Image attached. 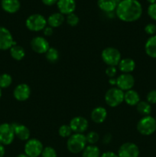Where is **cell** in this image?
I'll return each instance as SVG.
<instances>
[{
  "label": "cell",
  "instance_id": "obj_1",
  "mask_svg": "<svg viewBox=\"0 0 156 157\" xmlns=\"http://www.w3.org/2000/svg\"><path fill=\"white\" fill-rule=\"evenodd\" d=\"M116 15L125 22H134L142 15V6L138 0H121L116 9Z\"/></svg>",
  "mask_w": 156,
  "mask_h": 157
},
{
  "label": "cell",
  "instance_id": "obj_2",
  "mask_svg": "<svg viewBox=\"0 0 156 157\" xmlns=\"http://www.w3.org/2000/svg\"><path fill=\"white\" fill-rule=\"evenodd\" d=\"M87 140L84 133H73L67 140V148L70 153L77 154L82 153L87 147Z\"/></svg>",
  "mask_w": 156,
  "mask_h": 157
},
{
  "label": "cell",
  "instance_id": "obj_3",
  "mask_svg": "<svg viewBox=\"0 0 156 157\" xmlns=\"http://www.w3.org/2000/svg\"><path fill=\"white\" fill-rule=\"evenodd\" d=\"M138 132L143 136H150L156 131V120L153 117H142L136 126Z\"/></svg>",
  "mask_w": 156,
  "mask_h": 157
},
{
  "label": "cell",
  "instance_id": "obj_4",
  "mask_svg": "<svg viewBox=\"0 0 156 157\" xmlns=\"http://www.w3.org/2000/svg\"><path fill=\"white\" fill-rule=\"evenodd\" d=\"M47 19L41 14H32L25 21V26L29 31L34 32H41L47 26Z\"/></svg>",
  "mask_w": 156,
  "mask_h": 157
},
{
  "label": "cell",
  "instance_id": "obj_5",
  "mask_svg": "<svg viewBox=\"0 0 156 157\" xmlns=\"http://www.w3.org/2000/svg\"><path fill=\"white\" fill-rule=\"evenodd\" d=\"M105 102L110 107H118L124 102V91L117 87L108 89L105 94Z\"/></svg>",
  "mask_w": 156,
  "mask_h": 157
},
{
  "label": "cell",
  "instance_id": "obj_6",
  "mask_svg": "<svg viewBox=\"0 0 156 157\" xmlns=\"http://www.w3.org/2000/svg\"><path fill=\"white\" fill-rule=\"evenodd\" d=\"M101 58L107 66L112 67L118 66L119 61L122 59L120 52L113 47H107L104 48L101 53Z\"/></svg>",
  "mask_w": 156,
  "mask_h": 157
},
{
  "label": "cell",
  "instance_id": "obj_7",
  "mask_svg": "<svg viewBox=\"0 0 156 157\" xmlns=\"http://www.w3.org/2000/svg\"><path fill=\"white\" fill-rule=\"evenodd\" d=\"M44 147L38 139L32 138L26 141L24 144V153L28 157H38L41 155Z\"/></svg>",
  "mask_w": 156,
  "mask_h": 157
},
{
  "label": "cell",
  "instance_id": "obj_8",
  "mask_svg": "<svg viewBox=\"0 0 156 157\" xmlns=\"http://www.w3.org/2000/svg\"><path fill=\"white\" fill-rule=\"evenodd\" d=\"M15 137V132L12 124L4 123L0 124V144L3 146L10 145Z\"/></svg>",
  "mask_w": 156,
  "mask_h": 157
},
{
  "label": "cell",
  "instance_id": "obj_9",
  "mask_svg": "<svg viewBox=\"0 0 156 157\" xmlns=\"http://www.w3.org/2000/svg\"><path fill=\"white\" fill-rule=\"evenodd\" d=\"M15 44H16V42L10 31L6 27L0 26V50H9Z\"/></svg>",
  "mask_w": 156,
  "mask_h": 157
},
{
  "label": "cell",
  "instance_id": "obj_10",
  "mask_svg": "<svg viewBox=\"0 0 156 157\" xmlns=\"http://www.w3.org/2000/svg\"><path fill=\"white\" fill-rule=\"evenodd\" d=\"M30 46L33 52L39 55H44L50 48L49 42L44 37L42 36H36L32 38L30 42Z\"/></svg>",
  "mask_w": 156,
  "mask_h": 157
},
{
  "label": "cell",
  "instance_id": "obj_11",
  "mask_svg": "<svg viewBox=\"0 0 156 157\" xmlns=\"http://www.w3.org/2000/svg\"><path fill=\"white\" fill-rule=\"evenodd\" d=\"M117 155L119 157H139V147L134 143H125L120 146Z\"/></svg>",
  "mask_w": 156,
  "mask_h": 157
},
{
  "label": "cell",
  "instance_id": "obj_12",
  "mask_svg": "<svg viewBox=\"0 0 156 157\" xmlns=\"http://www.w3.org/2000/svg\"><path fill=\"white\" fill-rule=\"evenodd\" d=\"M134 84L135 78L131 74L122 73L116 78V87L124 92L132 89Z\"/></svg>",
  "mask_w": 156,
  "mask_h": 157
},
{
  "label": "cell",
  "instance_id": "obj_13",
  "mask_svg": "<svg viewBox=\"0 0 156 157\" xmlns=\"http://www.w3.org/2000/svg\"><path fill=\"white\" fill-rule=\"evenodd\" d=\"M69 126L73 133H84L88 129L89 122L85 117L77 116L70 120Z\"/></svg>",
  "mask_w": 156,
  "mask_h": 157
},
{
  "label": "cell",
  "instance_id": "obj_14",
  "mask_svg": "<svg viewBox=\"0 0 156 157\" xmlns=\"http://www.w3.org/2000/svg\"><path fill=\"white\" fill-rule=\"evenodd\" d=\"M31 87L27 84H19L13 90V96L18 101H25L30 98Z\"/></svg>",
  "mask_w": 156,
  "mask_h": 157
},
{
  "label": "cell",
  "instance_id": "obj_15",
  "mask_svg": "<svg viewBox=\"0 0 156 157\" xmlns=\"http://www.w3.org/2000/svg\"><path fill=\"white\" fill-rule=\"evenodd\" d=\"M57 6L59 12L67 15L74 12L76 6V0H58Z\"/></svg>",
  "mask_w": 156,
  "mask_h": 157
},
{
  "label": "cell",
  "instance_id": "obj_16",
  "mask_svg": "<svg viewBox=\"0 0 156 157\" xmlns=\"http://www.w3.org/2000/svg\"><path fill=\"white\" fill-rule=\"evenodd\" d=\"M13 127L15 136L21 141H27L30 139L31 132L26 126L23 124H12Z\"/></svg>",
  "mask_w": 156,
  "mask_h": 157
},
{
  "label": "cell",
  "instance_id": "obj_17",
  "mask_svg": "<svg viewBox=\"0 0 156 157\" xmlns=\"http://www.w3.org/2000/svg\"><path fill=\"white\" fill-rule=\"evenodd\" d=\"M90 117L95 124H102L107 117V110L103 107H96L93 109L90 113Z\"/></svg>",
  "mask_w": 156,
  "mask_h": 157
},
{
  "label": "cell",
  "instance_id": "obj_18",
  "mask_svg": "<svg viewBox=\"0 0 156 157\" xmlns=\"http://www.w3.org/2000/svg\"><path fill=\"white\" fill-rule=\"evenodd\" d=\"M121 0H98L97 6L101 11L106 13H113L116 11Z\"/></svg>",
  "mask_w": 156,
  "mask_h": 157
},
{
  "label": "cell",
  "instance_id": "obj_19",
  "mask_svg": "<svg viewBox=\"0 0 156 157\" xmlns=\"http://www.w3.org/2000/svg\"><path fill=\"white\" fill-rule=\"evenodd\" d=\"M1 6L2 9L7 13L14 14L19 11L21 3L19 0H2Z\"/></svg>",
  "mask_w": 156,
  "mask_h": 157
},
{
  "label": "cell",
  "instance_id": "obj_20",
  "mask_svg": "<svg viewBox=\"0 0 156 157\" xmlns=\"http://www.w3.org/2000/svg\"><path fill=\"white\" fill-rule=\"evenodd\" d=\"M136 62L130 58H122L118 64V68L123 74H131L136 69Z\"/></svg>",
  "mask_w": 156,
  "mask_h": 157
},
{
  "label": "cell",
  "instance_id": "obj_21",
  "mask_svg": "<svg viewBox=\"0 0 156 157\" xmlns=\"http://www.w3.org/2000/svg\"><path fill=\"white\" fill-rule=\"evenodd\" d=\"M65 21V18L63 14L61 12H54L49 15V17L47 19V22L48 26L53 28H58L61 25H62L63 23Z\"/></svg>",
  "mask_w": 156,
  "mask_h": 157
},
{
  "label": "cell",
  "instance_id": "obj_22",
  "mask_svg": "<svg viewBox=\"0 0 156 157\" xmlns=\"http://www.w3.org/2000/svg\"><path fill=\"white\" fill-rule=\"evenodd\" d=\"M124 101L129 106H136L140 101V96L136 90L131 89L124 92Z\"/></svg>",
  "mask_w": 156,
  "mask_h": 157
},
{
  "label": "cell",
  "instance_id": "obj_23",
  "mask_svg": "<svg viewBox=\"0 0 156 157\" xmlns=\"http://www.w3.org/2000/svg\"><path fill=\"white\" fill-rule=\"evenodd\" d=\"M146 55L151 58H156V35L150 36L145 44Z\"/></svg>",
  "mask_w": 156,
  "mask_h": 157
},
{
  "label": "cell",
  "instance_id": "obj_24",
  "mask_svg": "<svg viewBox=\"0 0 156 157\" xmlns=\"http://www.w3.org/2000/svg\"><path fill=\"white\" fill-rule=\"evenodd\" d=\"M9 52H10L11 57L15 61H21L25 56V51L24 48L21 47V45H18L17 44L12 46L9 49Z\"/></svg>",
  "mask_w": 156,
  "mask_h": 157
},
{
  "label": "cell",
  "instance_id": "obj_25",
  "mask_svg": "<svg viewBox=\"0 0 156 157\" xmlns=\"http://www.w3.org/2000/svg\"><path fill=\"white\" fill-rule=\"evenodd\" d=\"M100 150L96 145H87L82 152V157H100Z\"/></svg>",
  "mask_w": 156,
  "mask_h": 157
},
{
  "label": "cell",
  "instance_id": "obj_26",
  "mask_svg": "<svg viewBox=\"0 0 156 157\" xmlns=\"http://www.w3.org/2000/svg\"><path fill=\"white\" fill-rule=\"evenodd\" d=\"M137 112L142 116H148L151 112V106L147 101H139V104L136 105Z\"/></svg>",
  "mask_w": 156,
  "mask_h": 157
},
{
  "label": "cell",
  "instance_id": "obj_27",
  "mask_svg": "<svg viewBox=\"0 0 156 157\" xmlns=\"http://www.w3.org/2000/svg\"><path fill=\"white\" fill-rule=\"evenodd\" d=\"M45 58L50 63H55L58 61L59 59L60 54L57 48L53 47H50V48L47 50V52L44 54Z\"/></svg>",
  "mask_w": 156,
  "mask_h": 157
},
{
  "label": "cell",
  "instance_id": "obj_28",
  "mask_svg": "<svg viewBox=\"0 0 156 157\" xmlns=\"http://www.w3.org/2000/svg\"><path fill=\"white\" fill-rule=\"evenodd\" d=\"M12 83V78L9 74H2L0 75V88H7L10 87Z\"/></svg>",
  "mask_w": 156,
  "mask_h": 157
},
{
  "label": "cell",
  "instance_id": "obj_29",
  "mask_svg": "<svg viewBox=\"0 0 156 157\" xmlns=\"http://www.w3.org/2000/svg\"><path fill=\"white\" fill-rule=\"evenodd\" d=\"M58 134L62 138H69L73 134V131H72L70 126L64 124V125L61 126L58 129Z\"/></svg>",
  "mask_w": 156,
  "mask_h": 157
},
{
  "label": "cell",
  "instance_id": "obj_30",
  "mask_svg": "<svg viewBox=\"0 0 156 157\" xmlns=\"http://www.w3.org/2000/svg\"><path fill=\"white\" fill-rule=\"evenodd\" d=\"M86 136V140L89 145H95L99 141V135L95 131H90Z\"/></svg>",
  "mask_w": 156,
  "mask_h": 157
},
{
  "label": "cell",
  "instance_id": "obj_31",
  "mask_svg": "<svg viewBox=\"0 0 156 157\" xmlns=\"http://www.w3.org/2000/svg\"><path fill=\"white\" fill-rule=\"evenodd\" d=\"M66 21H67V25L71 27H75L78 25L80 21V18L78 17V15H76V14L73 12V13L69 14L67 15V18H66Z\"/></svg>",
  "mask_w": 156,
  "mask_h": 157
},
{
  "label": "cell",
  "instance_id": "obj_32",
  "mask_svg": "<svg viewBox=\"0 0 156 157\" xmlns=\"http://www.w3.org/2000/svg\"><path fill=\"white\" fill-rule=\"evenodd\" d=\"M41 157H58V154L53 147H46L43 150Z\"/></svg>",
  "mask_w": 156,
  "mask_h": 157
},
{
  "label": "cell",
  "instance_id": "obj_33",
  "mask_svg": "<svg viewBox=\"0 0 156 157\" xmlns=\"http://www.w3.org/2000/svg\"><path fill=\"white\" fill-rule=\"evenodd\" d=\"M145 32L148 35H155L156 33V25L154 23H148L145 26Z\"/></svg>",
  "mask_w": 156,
  "mask_h": 157
},
{
  "label": "cell",
  "instance_id": "obj_34",
  "mask_svg": "<svg viewBox=\"0 0 156 157\" xmlns=\"http://www.w3.org/2000/svg\"><path fill=\"white\" fill-rule=\"evenodd\" d=\"M148 15L151 19L156 21V2L153 4H150L147 9Z\"/></svg>",
  "mask_w": 156,
  "mask_h": 157
},
{
  "label": "cell",
  "instance_id": "obj_35",
  "mask_svg": "<svg viewBox=\"0 0 156 157\" xmlns=\"http://www.w3.org/2000/svg\"><path fill=\"white\" fill-rule=\"evenodd\" d=\"M147 102L150 104H156V90H151L147 94L146 96Z\"/></svg>",
  "mask_w": 156,
  "mask_h": 157
},
{
  "label": "cell",
  "instance_id": "obj_36",
  "mask_svg": "<svg viewBox=\"0 0 156 157\" xmlns=\"http://www.w3.org/2000/svg\"><path fill=\"white\" fill-rule=\"evenodd\" d=\"M105 73L109 78H115L116 74H117V69H116V67L108 66V67H106V69Z\"/></svg>",
  "mask_w": 156,
  "mask_h": 157
},
{
  "label": "cell",
  "instance_id": "obj_37",
  "mask_svg": "<svg viewBox=\"0 0 156 157\" xmlns=\"http://www.w3.org/2000/svg\"><path fill=\"white\" fill-rule=\"evenodd\" d=\"M43 33H44V35H45L46 37L51 36V35L54 34V29L53 28L50 27V26L47 25L45 28H44V30H43Z\"/></svg>",
  "mask_w": 156,
  "mask_h": 157
},
{
  "label": "cell",
  "instance_id": "obj_38",
  "mask_svg": "<svg viewBox=\"0 0 156 157\" xmlns=\"http://www.w3.org/2000/svg\"><path fill=\"white\" fill-rule=\"evenodd\" d=\"M113 136H112L111 133H106L102 137V143L104 144H109L112 141Z\"/></svg>",
  "mask_w": 156,
  "mask_h": 157
},
{
  "label": "cell",
  "instance_id": "obj_39",
  "mask_svg": "<svg viewBox=\"0 0 156 157\" xmlns=\"http://www.w3.org/2000/svg\"><path fill=\"white\" fill-rule=\"evenodd\" d=\"M100 157H119V156H118V155L116 154V153H115L114 152L107 151L102 153V154L100 156Z\"/></svg>",
  "mask_w": 156,
  "mask_h": 157
},
{
  "label": "cell",
  "instance_id": "obj_40",
  "mask_svg": "<svg viewBox=\"0 0 156 157\" xmlns=\"http://www.w3.org/2000/svg\"><path fill=\"white\" fill-rule=\"evenodd\" d=\"M58 1V0H41L43 4L47 6H54V4H57Z\"/></svg>",
  "mask_w": 156,
  "mask_h": 157
},
{
  "label": "cell",
  "instance_id": "obj_41",
  "mask_svg": "<svg viewBox=\"0 0 156 157\" xmlns=\"http://www.w3.org/2000/svg\"><path fill=\"white\" fill-rule=\"evenodd\" d=\"M5 153H6V150H5V147L2 144H0V157H3L5 156Z\"/></svg>",
  "mask_w": 156,
  "mask_h": 157
},
{
  "label": "cell",
  "instance_id": "obj_42",
  "mask_svg": "<svg viewBox=\"0 0 156 157\" xmlns=\"http://www.w3.org/2000/svg\"><path fill=\"white\" fill-rule=\"evenodd\" d=\"M109 84L112 86L116 85V78H112L109 79Z\"/></svg>",
  "mask_w": 156,
  "mask_h": 157
},
{
  "label": "cell",
  "instance_id": "obj_43",
  "mask_svg": "<svg viewBox=\"0 0 156 157\" xmlns=\"http://www.w3.org/2000/svg\"><path fill=\"white\" fill-rule=\"evenodd\" d=\"M16 157H28V156L25 153H20V154H18Z\"/></svg>",
  "mask_w": 156,
  "mask_h": 157
},
{
  "label": "cell",
  "instance_id": "obj_44",
  "mask_svg": "<svg viewBox=\"0 0 156 157\" xmlns=\"http://www.w3.org/2000/svg\"><path fill=\"white\" fill-rule=\"evenodd\" d=\"M148 3L150 4H153V3H155L156 2V0H146Z\"/></svg>",
  "mask_w": 156,
  "mask_h": 157
},
{
  "label": "cell",
  "instance_id": "obj_45",
  "mask_svg": "<svg viewBox=\"0 0 156 157\" xmlns=\"http://www.w3.org/2000/svg\"><path fill=\"white\" fill-rule=\"evenodd\" d=\"M2 89L0 88V98H2Z\"/></svg>",
  "mask_w": 156,
  "mask_h": 157
},
{
  "label": "cell",
  "instance_id": "obj_46",
  "mask_svg": "<svg viewBox=\"0 0 156 157\" xmlns=\"http://www.w3.org/2000/svg\"><path fill=\"white\" fill-rule=\"evenodd\" d=\"M155 120H156V118H155Z\"/></svg>",
  "mask_w": 156,
  "mask_h": 157
}]
</instances>
